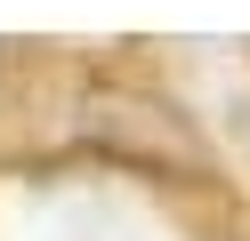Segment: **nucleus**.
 Returning <instances> with one entry per match:
<instances>
[{"mask_svg": "<svg viewBox=\"0 0 250 241\" xmlns=\"http://www.w3.org/2000/svg\"><path fill=\"white\" fill-rule=\"evenodd\" d=\"M89 145H105V161H129V169H202L194 121L146 89H97L89 96Z\"/></svg>", "mask_w": 250, "mask_h": 241, "instance_id": "1", "label": "nucleus"}]
</instances>
